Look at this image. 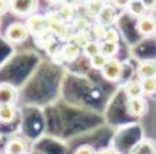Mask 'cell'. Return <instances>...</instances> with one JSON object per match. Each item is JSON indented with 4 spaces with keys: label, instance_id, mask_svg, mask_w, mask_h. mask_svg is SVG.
I'll use <instances>...</instances> for the list:
<instances>
[{
    "label": "cell",
    "instance_id": "d6986e66",
    "mask_svg": "<svg viewBox=\"0 0 156 154\" xmlns=\"http://www.w3.org/2000/svg\"><path fill=\"white\" fill-rule=\"evenodd\" d=\"M71 40H72L74 44H77L79 47H84L86 44L89 42V40H92L91 29H89V30H74V33H72Z\"/></svg>",
    "mask_w": 156,
    "mask_h": 154
},
{
    "label": "cell",
    "instance_id": "277c9868",
    "mask_svg": "<svg viewBox=\"0 0 156 154\" xmlns=\"http://www.w3.org/2000/svg\"><path fill=\"white\" fill-rule=\"evenodd\" d=\"M39 0H9V10L19 19H27L37 12Z\"/></svg>",
    "mask_w": 156,
    "mask_h": 154
},
{
    "label": "cell",
    "instance_id": "484cf974",
    "mask_svg": "<svg viewBox=\"0 0 156 154\" xmlns=\"http://www.w3.org/2000/svg\"><path fill=\"white\" fill-rule=\"evenodd\" d=\"M74 154H98V151H96L92 146L84 144V146H79L77 149L74 151Z\"/></svg>",
    "mask_w": 156,
    "mask_h": 154
},
{
    "label": "cell",
    "instance_id": "9c48e42d",
    "mask_svg": "<svg viewBox=\"0 0 156 154\" xmlns=\"http://www.w3.org/2000/svg\"><path fill=\"white\" fill-rule=\"evenodd\" d=\"M17 97H19L17 87L9 82H0V106H4V104H15Z\"/></svg>",
    "mask_w": 156,
    "mask_h": 154
},
{
    "label": "cell",
    "instance_id": "7402d4cb",
    "mask_svg": "<svg viewBox=\"0 0 156 154\" xmlns=\"http://www.w3.org/2000/svg\"><path fill=\"white\" fill-rule=\"evenodd\" d=\"M106 32H108V25H102V23L96 22L91 25V35L94 40H99V42H102L106 37Z\"/></svg>",
    "mask_w": 156,
    "mask_h": 154
},
{
    "label": "cell",
    "instance_id": "f546056e",
    "mask_svg": "<svg viewBox=\"0 0 156 154\" xmlns=\"http://www.w3.org/2000/svg\"><path fill=\"white\" fill-rule=\"evenodd\" d=\"M84 0H62L61 3H66V5H71V7H77L79 3H82Z\"/></svg>",
    "mask_w": 156,
    "mask_h": 154
},
{
    "label": "cell",
    "instance_id": "ffe728a7",
    "mask_svg": "<svg viewBox=\"0 0 156 154\" xmlns=\"http://www.w3.org/2000/svg\"><path fill=\"white\" fill-rule=\"evenodd\" d=\"M101 54H104L108 59H112L119 54V44L118 42H108V40H102L101 42Z\"/></svg>",
    "mask_w": 156,
    "mask_h": 154
},
{
    "label": "cell",
    "instance_id": "836d02e7",
    "mask_svg": "<svg viewBox=\"0 0 156 154\" xmlns=\"http://www.w3.org/2000/svg\"><path fill=\"white\" fill-rule=\"evenodd\" d=\"M0 27H2V15H0Z\"/></svg>",
    "mask_w": 156,
    "mask_h": 154
},
{
    "label": "cell",
    "instance_id": "9a60e30c",
    "mask_svg": "<svg viewBox=\"0 0 156 154\" xmlns=\"http://www.w3.org/2000/svg\"><path fill=\"white\" fill-rule=\"evenodd\" d=\"M124 94H126V97H128V99H134V97L144 96V92H143V86H141V80H139V79H133V80H129V82H126Z\"/></svg>",
    "mask_w": 156,
    "mask_h": 154
},
{
    "label": "cell",
    "instance_id": "4dcf8cb0",
    "mask_svg": "<svg viewBox=\"0 0 156 154\" xmlns=\"http://www.w3.org/2000/svg\"><path fill=\"white\" fill-rule=\"evenodd\" d=\"M98 154H118V151L112 149V147H104V149L98 151Z\"/></svg>",
    "mask_w": 156,
    "mask_h": 154
},
{
    "label": "cell",
    "instance_id": "cb8c5ba5",
    "mask_svg": "<svg viewBox=\"0 0 156 154\" xmlns=\"http://www.w3.org/2000/svg\"><path fill=\"white\" fill-rule=\"evenodd\" d=\"M143 86V92L144 96H154L156 94V77H149V79H139Z\"/></svg>",
    "mask_w": 156,
    "mask_h": 154
},
{
    "label": "cell",
    "instance_id": "4fadbf2b",
    "mask_svg": "<svg viewBox=\"0 0 156 154\" xmlns=\"http://www.w3.org/2000/svg\"><path fill=\"white\" fill-rule=\"evenodd\" d=\"M129 154H156V141L154 139H141L131 147Z\"/></svg>",
    "mask_w": 156,
    "mask_h": 154
},
{
    "label": "cell",
    "instance_id": "83f0119b",
    "mask_svg": "<svg viewBox=\"0 0 156 154\" xmlns=\"http://www.w3.org/2000/svg\"><path fill=\"white\" fill-rule=\"evenodd\" d=\"M143 3H144L146 9L149 10V13L156 12V0H143Z\"/></svg>",
    "mask_w": 156,
    "mask_h": 154
},
{
    "label": "cell",
    "instance_id": "5b68a950",
    "mask_svg": "<svg viewBox=\"0 0 156 154\" xmlns=\"http://www.w3.org/2000/svg\"><path fill=\"white\" fill-rule=\"evenodd\" d=\"M136 32L138 35L144 37H156V15L146 13L141 19H136Z\"/></svg>",
    "mask_w": 156,
    "mask_h": 154
},
{
    "label": "cell",
    "instance_id": "1f68e13d",
    "mask_svg": "<svg viewBox=\"0 0 156 154\" xmlns=\"http://www.w3.org/2000/svg\"><path fill=\"white\" fill-rule=\"evenodd\" d=\"M49 3H51V5H59V3L62 2V0H47Z\"/></svg>",
    "mask_w": 156,
    "mask_h": 154
},
{
    "label": "cell",
    "instance_id": "5bb4252c",
    "mask_svg": "<svg viewBox=\"0 0 156 154\" xmlns=\"http://www.w3.org/2000/svg\"><path fill=\"white\" fill-rule=\"evenodd\" d=\"M54 13L59 17V19H62L64 22H74L76 20V7H71V5H66V3H59V5H55V10Z\"/></svg>",
    "mask_w": 156,
    "mask_h": 154
},
{
    "label": "cell",
    "instance_id": "30bf717a",
    "mask_svg": "<svg viewBox=\"0 0 156 154\" xmlns=\"http://www.w3.org/2000/svg\"><path fill=\"white\" fill-rule=\"evenodd\" d=\"M136 75H138V79L156 77V60H153V59L139 60L138 65H136Z\"/></svg>",
    "mask_w": 156,
    "mask_h": 154
},
{
    "label": "cell",
    "instance_id": "8fae6325",
    "mask_svg": "<svg viewBox=\"0 0 156 154\" xmlns=\"http://www.w3.org/2000/svg\"><path fill=\"white\" fill-rule=\"evenodd\" d=\"M61 54L64 62H74L79 59V55H82V47H79L77 44H74L72 40H67L64 45L61 47Z\"/></svg>",
    "mask_w": 156,
    "mask_h": 154
},
{
    "label": "cell",
    "instance_id": "603a6c76",
    "mask_svg": "<svg viewBox=\"0 0 156 154\" xmlns=\"http://www.w3.org/2000/svg\"><path fill=\"white\" fill-rule=\"evenodd\" d=\"M108 60H109V59L104 55V54L99 52L98 55H94V57H91V59H89V65H91L94 70H99V72H101L102 67H104L106 64H108Z\"/></svg>",
    "mask_w": 156,
    "mask_h": 154
},
{
    "label": "cell",
    "instance_id": "4316f807",
    "mask_svg": "<svg viewBox=\"0 0 156 154\" xmlns=\"http://www.w3.org/2000/svg\"><path fill=\"white\" fill-rule=\"evenodd\" d=\"M133 0H112V5L116 7V9H119V10H128V7H129V3H131Z\"/></svg>",
    "mask_w": 156,
    "mask_h": 154
},
{
    "label": "cell",
    "instance_id": "52a82bcc",
    "mask_svg": "<svg viewBox=\"0 0 156 154\" xmlns=\"http://www.w3.org/2000/svg\"><path fill=\"white\" fill-rule=\"evenodd\" d=\"M126 112L133 117H143L148 112V100L144 97H134L126 100Z\"/></svg>",
    "mask_w": 156,
    "mask_h": 154
},
{
    "label": "cell",
    "instance_id": "6da1fadb",
    "mask_svg": "<svg viewBox=\"0 0 156 154\" xmlns=\"http://www.w3.org/2000/svg\"><path fill=\"white\" fill-rule=\"evenodd\" d=\"M47 23H49V32L55 39L66 40V42L71 40L72 33H74V29H72V25H69V22H64L54 12H51V13H47Z\"/></svg>",
    "mask_w": 156,
    "mask_h": 154
},
{
    "label": "cell",
    "instance_id": "44dd1931",
    "mask_svg": "<svg viewBox=\"0 0 156 154\" xmlns=\"http://www.w3.org/2000/svg\"><path fill=\"white\" fill-rule=\"evenodd\" d=\"M99 52H101V42H99V40H94V39L89 40V42L82 47V55L87 57V59L98 55Z\"/></svg>",
    "mask_w": 156,
    "mask_h": 154
},
{
    "label": "cell",
    "instance_id": "ac0fdd59",
    "mask_svg": "<svg viewBox=\"0 0 156 154\" xmlns=\"http://www.w3.org/2000/svg\"><path fill=\"white\" fill-rule=\"evenodd\" d=\"M128 13L133 19H141L146 13H149V10L146 9V5L143 3V0H133L128 7Z\"/></svg>",
    "mask_w": 156,
    "mask_h": 154
},
{
    "label": "cell",
    "instance_id": "7c38bea8",
    "mask_svg": "<svg viewBox=\"0 0 156 154\" xmlns=\"http://www.w3.org/2000/svg\"><path fill=\"white\" fill-rule=\"evenodd\" d=\"M4 154H27V142L22 137L14 136L7 141Z\"/></svg>",
    "mask_w": 156,
    "mask_h": 154
},
{
    "label": "cell",
    "instance_id": "3957f363",
    "mask_svg": "<svg viewBox=\"0 0 156 154\" xmlns=\"http://www.w3.org/2000/svg\"><path fill=\"white\" fill-rule=\"evenodd\" d=\"M25 25H27L29 29V33H30L32 37H41L44 35V33L49 32V23H47V15H44V13H32V15H29L27 19H24Z\"/></svg>",
    "mask_w": 156,
    "mask_h": 154
},
{
    "label": "cell",
    "instance_id": "f1b7e54d",
    "mask_svg": "<svg viewBox=\"0 0 156 154\" xmlns=\"http://www.w3.org/2000/svg\"><path fill=\"white\" fill-rule=\"evenodd\" d=\"M9 10V0H0V15H4Z\"/></svg>",
    "mask_w": 156,
    "mask_h": 154
},
{
    "label": "cell",
    "instance_id": "7a4b0ae2",
    "mask_svg": "<svg viewBox=\"0 0 156 154\" xmlns=\"http://www.w3.org/2000/svg\"><path fill=\"white\" fill-rule=\"evenodd\" d=\"M29 37H30V33H29L27 25H25V22H20V20L9 23L4 33V39L12 45H22Z\"/></svg>",
    "mask_w": 156,
    "mask_h": 154
},
{
    "label": "cell",
    "instance_id": "ba28073f",
    "mask_svg": "<svg viewBox=\"0 0 156 154\" xmlns=\"http://www.w3.org/2000/svg\"><path fill=\"white\" fill-rule=\"evenodd\" d=\"M118 19H119V9H116L112 3H106L102 7V10L99 12V15L96 17V22L109 27V25H114Z\"/></svg>",
    "mask_w": 156,
    "mask_h": 154
},
{
    "label": "cell",
    "instance_id": "d6a6232c",
    "mask_svg": "<svg viewBox=\"0 0 156 154\" xmlns=\"http://www.w3.org/2000/svg\"><path fill=\"white\" fill-rule=\"evenodd\" d=\"M102 2H104V3H111L112 0H102Z\"/></svg>",
    "mask_w": 156,
    "mask_h": 154
},
{
    "label": "cell",
    "instance_id": "2e32d148",
    "mask_svg": "<svg viewBox=\"0 0 156 154\" xmlns=\"http://www.w3.org/2000/svg\"><path fill=\"white\" fill-rule=\"evenodd\" d=\"M17 119V107L15 104H4L0 106V122L10 124Z\"/></svg>",
    "mask_w": 156,
    "mask_h": 154
},
{
    "label": "cell",
    "instance_id": "e0dca14e",
    "mask_svg": "<svg viewBox=\"0 0 156 154\" xmlns=\"http://www.w3.org/2000/svg\"><path fill=\"white\" fill-rule=\"evenodd\" d=\"M106 3L102 2V0H84V3H82V7H84L86 13H87L91 19L96 20V17L99 15V12L102 10V7H104Z\"/></svg>",
    "mask_w": 156,
    "mask_h": 154
},
{
    "label": "cell",
    "instance_id": "8992f818",
    "mask_svg": "<svg viewBox=\"0 0 156 154\" xmlns=\"http://www.w3.org/2000/svg\"><path fill=\"white\" fill-rule=\"evenodd\" d=\"M122 69H124V65H122L121 60L112 57V59H109L108 64L102 67L101 75H102V79H106L108 82H118L122 75Z\"/></svg>",
    "mask_w": 156,
    "mask_h": 154
},
{
    "label": "cell",
    "instance_id": "d4e9b609",
    "mask_svg": "<svg viewBox=\"0 0 156 154\" xmlns=\"http://www.w3.org/2000/svg\"><path fill=\"white\" fill-rule=\"evenodd\" d=\"M104 40H108V42H118L119 44V40H121V33H119V30L116 29L114 25H109Z\"/></svg>",
    "mask_w": 156,
    "mask_h": 154
}]
</instances>
